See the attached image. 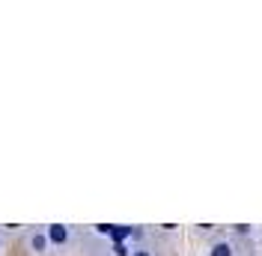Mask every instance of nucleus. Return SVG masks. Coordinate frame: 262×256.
Returning <instances> with one entry per match:
<instances>
[{
  "label": "nucleus",
  "mask_w": 262,
  "mask_h": 256,
  "mask_svg": "<svg viewBox=\"0 0 262 256\" xmlns=\"http://www.w3.org/2000/svg\"><path fill=\"white\" fill-rule=\"evenodd\" d=\"M114 253L116 256H131V250L125 247V244H114Z\"/></svg>",
  "instance_id": "nucleus-5"
},
{
  "label": "nucleus",
  "mask_w": 262,
  "mask_h": 256,
  "mask_svg": "<svg viewBox=\"0 0 262 256\" xmlns=\"http://www.w3.org/2000/svg\"><path fill=\"white\" fill-rule=\"evenodd\" d=\"M48 247H51L48 232H42V229H36V232H30V250H33V253H45Z\"/></svg>",
  "instance_id": "nucleus-2"
},
{
  "label": "nucleus",
  "mask_w": 262,
  "mask_h": 256,
  "mask_svg": "<svg viewBox=\"0 0 262 256\" xmlns=\"http://www.w3.org/2000/svg\"><path fill=\"white\" fill-rule=\"evenodd\" d=\"M131 256H152V253H149V250H143V247H140V250H134V253H131Z\"/></svg>",
  "instance_id": "nucleus-6"
},
{
  "label": "nucleus",
  "mask_w": 262,
  "mask_h": 256,
  "mask_svg": "<svg viewBox=\"0 0 262 256\" xmlns=\"http://www.w3.org/2000/svg\"><path fill=\"white\" fill-rule=\"evenodd\" d=\"M128 236H134V229L131 226H114L111 229V239H114V244H125V239Z\"/></svg>",
  "instance_id": "nucleus-3"
},
{
  "label": "nucleus",
  "mask_w": 262,
  "mask_h": 256,
  "mask_svg": "<svg viewBox=\"0 0 262 256\" xmlns=\"http://www.w3.org/2000/svg\"><path fill=\"white\" fill-rule=\"evenodd\" d=\"M69 239H72L69 226H63V224H51L48 226V241H51V244H66Z\"/></svg>",
  "instance_id": "nucleus-1"
},
{
  "label": "nucleus",
  "mask_w": 262,
  "mask_h": 256,
  "mask_svg": "<svg viewBox=\"0 0 262 256\" xmlns=\"http://www.w3.org/2000/svg\"><path fill=\"white\" fill-rule=\"evenodd\" d=\"M209 256H232V244H229V241H214Z\"/></svg>",
  "instance_id": "nucleus-4"
}]
</instances>
